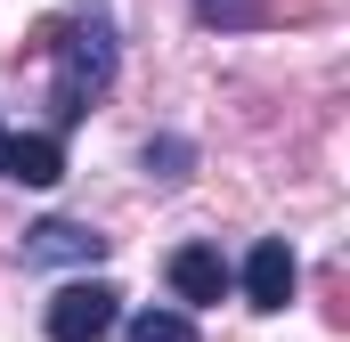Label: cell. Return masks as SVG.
I'll return each instance as SVG.
<instances>
[{"label":"cell","mask_w":350,"mask_h":342,"mask_svg":"<svg viewBox=\"0 0 350 342\" xmlns=\"http://www.w3.org/2000/svg\"><path fill=\"white\" fill-rule=\"evenodd\" d=\"M25 49L49 57V131L90 122V106L122 74V33H114V8L106 0H74L66 16H41Z\"/></svg>","instance_id":"6da1fadb"},{"label":"cell","mask_w":350,"mask_h":342,"mask_svg":"<svg viewBox=\"0 0 350 342\" xmlns=\"http://www.w3.org/2000/svg\"><path fill=\"white\" fill-rule=\"evenodd\" d=\"M49 342H106L122 326V293L106 285V277H74V285H57L49 293Z\"/></svg>","instance_id":"7a4b0ae2"},{"label":"cell","mask_w":350,"mask_h":342,"mask_svg":"<svg viewBox=\"0 0 350 342\" xmlns=\"http://www.w3.org/2000/svg\"><path fill=\"white\" fill-rule=\"evenodd\" d=\"M237 285H245V302L253 310H285L293 302V285H301V261H293V245L285 237H253V253H245V269H237Z\"/></svg>","instance_id":"3957f363"},{"label":"cell","mask_w":350,"mask_h":342,"mask_svg":"<svg viewBox=\"0 0 350 342\" xmlns=\"http://www.w3.org/2000/svg\"><path fill=\"white\" fill-rule=\"evenodd\" d=\"M16 253H25V269H90V261H106V237L90 220H33Z\"/></svg>","instance_id":"277c9868"},{"label":"cell","mask_w":350,"mask_h":342,"mask_svg":"<svg viewBox=\"0 0 350 342\" xmlns=\"http://www.w3.org/2000/svg\"><path fill=\"white\" fill-rule=\"evenodd\" d=\"M0 179H16V187H57V179H66V131H8V139H0Z\"/></svg>","instance_id":"5b68a950"},{"label":"cell","mask_w":350,"mask_h":342,"mask_svg":"<svg viewBox=\"0 0 350 342\" xmlns=\"http://www.w3.org/2000/svg\"><path fill=\"white\" fill-rule=\"evenodd\" d=\"M163 277H172V293L187 310H212V302H228V285H237V269L220 261V245H179Z\"/></svg>","instance_id":"8992f818"},{"label":"cell","mask_w":350,"mask_h":342,"mask_svg":"<svg viewBox=\"0 0 350 342\" xmlns=\"http://www.w3.org/2000/svg\"><path fill=\"white\" fill-rule=\"evenodd\" d=\"M139 163H147V179H163V187H179V179L196 171V139H179V131H155V139L139 147Z\"/></svg>","instance_id":"52a82bcc"},{"label":"cell","mask_w":350,"mask_h":342,"mask_svg":"<svg viewBox=\"0 0 350 342\" xmlns=\"http://www.w3.org/2000/svg\"><path fill=\"white\" fill-rule=\"evenodd\" d=\"M269 16H277L269 0H196V25L204 33H261Z\"/></svg>","instance_id":"ba28073f"},{"label":"cell","mask_w":350,"mask_h":342,"mask_svg":"<svg viewBox=\"0 0 350 342\" xmlns=\"http://www.w3.org/2000/svg\"><path fill=\"white\" fill-rule=\"evenodd\" d=\"M122 342H204V334H196L187 310H139V318L122 326Z\"/></svg>","instance_id":"9c48e42d"},{"label":"cell","mask_w":350,"mask_h":342,"mask_svg":"<svg viewBox=\"0 0 350 342\" xmlns=\"http://www.w3.org/2000/svg\"><path fill=\"white\" fill-rule=\"evenodd\" d=\"M0 139H8V131H0Z\"/></svg>","instance_id":"30bf717a"}]
</instances>
